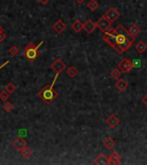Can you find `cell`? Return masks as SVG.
<instances>
[{
    "instance_id": "6da1fadb",
    "label": "cell",
    "mask_w": 147,
    "mask_h": 165,
    "mask_svg": "<svg viewBox=\"0 0 147 165\" xmlns=\"http://www.w3.org/2000/svg\"><path fill=\"white\" fill-rule=\"evenodd\" d=\"M57 75L55 76V78H54V82L51 84V85H47L43 88L39 93H38V96L42 99L43 101L45 102L46 105H49L51 102H53L57 96V91L54 90V84L57 82Z\"/></svg>"
},
{
    "instance_id": "7a4b0ae2",
    "label": "cell",
    "mask_w": 147,
    "mask_h": 165,
    "mask_svg": "<svg viewBox=\"0 0 147 165\" xmlns=\"http://www.w3.org/2000/svg\"><path fill=\"white\" fill-rule=\"evenodd\" d=\"M43 45V41H40L37 46H34V44H29L24 49V56L26 57V60L29 61H34L39 56V53H38V48Z\"/></svg>"
},
{
    "instance_id": "3957f363",
    "label": "cell",
    "mask_w": 147,
    "mask_h": 165,
    "mask_svg": "<svg viewBox=\"0 0 147 165\" xmlns=\"http://www.w3.org/2000/svg\"><path fill=\"white\" fill-rule=\"evenodd\" d=\"M116 36L117 34L110 33L108 31H106V32H103V34H102V39H103V41H106V44H108L112 48L115 49V47L117 46Z\"/></svg>"
},
{
    "instance_id": "277c9868",
    "label": "cell",
    "mask_w": 147,
    "mask_h": 165,
    "mask_svg": "<svg viewBox=\"0 0 147 165\" xmlns=\"http://www.w3.org/2000/svg\"><path fill=\"white\" fill-rule=\"evenodd\" d=\"M110 24H112V22L103 15L98 20V22H97V28H98L100 31H102V32H106V31L110 28Z\"/></svg>"
},
{
    "instance_id": "5b68a950",
    "label": "cell",
    "mask_w": 147,
    "mask_h": 165,
    "mask_svg": "<svg viewBox=\"0 0 147 165\" xmlns=\"http://www.w3.org/2000/svg\"><path fill=\"white\" fill-rule=\"evenodd\" d=\"M105 16H106V17H107V19H108V20H109L110 22L113 23V22H115L116 20L120 19V16H121V14H120V11H117V9H116V8H115V7H112V8H109L108 11H106Z\"/></svg>"
},
{
    "instance_id": "8992f818",
    "label": "cell",
    "mask_w": 147,
    "mask_h": 165,
    "mask_svg": "<svg viewBox=\"0 0 147 165\" xmlns=\"http://www.w3.org/2000/svg\"><path fill=\"white\" fill-rule=\"evenodd\" d=\"M51 67H52V69L54 70V72H55V74L59 76L61 72H62L64 69H66V64H64V62L62 60H60V59H57V60H55L52 63V65H51Z\"/></svg>"
},
{
    "instance_id": "52a82bcc",
    "label": "cell",
    "mask_w": 147,
    "mask_h": 165,
    "mask_svg": "<svg viewBox=\"0 0 147 165\" xmlns=\"http://www.w3.org/2000/svg\"><path fill=\"white\" fill-rule=\"evenodd\" d=\"M118 68L122 70V72H129L131 71L133 69V65H132V61L128 60V59H123V60L118 63Z\"/></svg>"
},
{
    "instance_id": "ba28073f",
    "label": "cell",
    "mask_w": 147,
    "mask_h": 165,
    "mask_svg": "<svg viewBox=\"0 0 147 165\" xmlns=\"http://www.w3.org/2000/svg\"><path fill=\"white\" fill-rule=\"evenodd\" d=\"M52 28L57 33H62V32L67 29V25H66V23H64L62 20H57V22L53 24Z\"/></svg>"
},
{
    "instance_id": "9c48e42d",
    "label": "cell",
    "mask_w": 147,
    "mask_h": 165,
    "mask_svg": "<svg viewBox=\"0 0 147 165\" xmlns=\"http://www.w3.org/2000/svg\"><path fill=\"white\" fill-rule=\"evenodd\" d=\"M121 155L118 154V153H116V151H113L112 154L108 156V163L112 165H117L121 163Z\"/></svg>"
},
{
    "instance_id": "30bf717a",
    "label": "cell",
    "mask_w": 147,
    "mask_h": 165,
    "mask_svg": "<svg viewBox=\"0 0 147 165\" xmlns=\"http://www.w3.org/2000/svg\"><path fill=\"white\" fill-rule=\"evenodd\" d=\"M95 29H97V23L93 22L92 20L89 19L84 22V30L86 31L87 33H92Z\"/></svg>"
},
{
    "instance_id": "8fae6325",
    "label": "cell",
    "mask_w": 147,
    "mask_h": 165,
    "mask_svg": "<svg viewBox=\"0 0 147 165\" xmlns=\"http://www.w3.org/2000/svg\"><path fill=\"white\" fill-rule=\"evenodd\" d=\"M106 124L109 126L110 128H115L120 124V119H118V117L115 116V115H110L107 119H106Z\"/></svg>"
},
{
    "instance_id": "7c38bea8",
    "label": "cell",
    "mask_w": 147,
    "mask_h": 165,
    "mask_svg": "<svg viewBox=\"0 0 147 165\" xmlns=\"http://www.w3.org/2000/svg\"><path fill=\"white\" fill-rule=\"evenodd\" d=\"M13 146H14V148H16V149L20 151V150L23 149L24 147H26V141L24 140V138L19 136L17 139H15L13 141Z\"/></svg>"
},
{
    "instance_id": "4fadbf2b",
    "label": "cell",
    "mask_w": 147,
    "mask_h": 165,
    "mask_svg": "<svg viewBox=\"0 0 147 165\" xmlns=\"http://www.w3.org/2000/svg\"><path fill=\"white\" fill-rule=\"evenodd\" d=\"M115 87H116L118 91L123 92V91H125L126 88H128V82H126L125 79L118 78L117 79V82H115Z\"/></svg>"
},
{
    "instance_id": "5bb4252c",
    "label": "cell",
    "mask_w": 147,
    "mask_h": 165,
    "mask_svg": "<svg viewBox=\"0 0 147 165\" xmlns=\"http://www.w3.org/2000/svg\"><path fill=\"white\" fill-rule=\"evenodd\" d=\"M94 164H98V165L109 164V163H108V156H106L105 154H99L98 156H97V158L94 159Z\"/></svg>"
},
{
    "instance_id": "9a60e30c",
    "label": "cell",
    "mask_w": 147,
    "mask_h": 165,
    "mask_svg": "<svg viewBox=\"0 0 147 165\" xmlns=\"http://www.w3.org/2000/svg\"><path fill=\"white\" fill-rule=\"evenodd\" d=\"M115 30H116V33L117 34H123V36H125V37H128L129 39H130V40H135V39H133V38L131 37V36H130V34H129V32H128V30H125V28L123 25H122V24H120V25H117L116 28H115Z\"/></svg>"
},
{
    "instance_id": "2e32d148",
    "label": "cell",
    "mask_w": 147,
    "mask_h": 165,
    "mask_svg": "<svg viewBox=\"0 0 147 165\" xmlns=\"http://www.w3.org/2000/svg\"><path fill=\"white\" fill-rule=\"evenodd\" d=\"M128 32H129V34L135 39V38L140 33V28L138 25H136V24H133V25H131L128 29Z\"/></svg>"
},
{
    "instance_id": "e0dca14e",
    "label": "cell",
    "mask_w": 147,
    "mask_h": 165,
    "mask_svg": "<svg viewBox=\"0 0 147 165\" xmlns=\"http://www.w3.org/2000/svg\"><path fill=\"white\" fill-rule=\"evenodd\" d=\"M71 29L75 31V32H80L82 30H84V23H82L79 20H76V21L72 22Z\"/></svg>"
},
{
    "instance_id": "ac0fdd59",
    "label": "cell",
    "mask_w": 147,
    "mask_h": 165,
    "mask_svg": "<svg viewBox=\"0 0 147 165\" xmlns=\"http://www.w3.org/2000/svg\"><path fill=\"white\" fill-rule=\"evenodd\" d=\"M20 154H21V156H22L23 158L29 159V158L31 157V155H32V150H31L30 148H28V146H26V147H24L23 149L20 150Z\"/></svg>"
},
{
    "instance_id": "d6986e66",
    "label": "cell",
    "mask_w": 147,
    "mask_h": 165,
    "mask_svg": "<svg viewBox=\"0 0 147 165\" xmlns=\"http://www.w3.org/2000/svg\"><path fill=\"white\" fill-rule=\"evenodd\" d=\"M135 48H136V51L139 53V54H143V53L146 52L147 46L144 41H138V42L136 44V46H135Z\"/></svg>"
},
{
    "instance_id": "ffe728a7",
    "label": "cell",
    "mask_w": 147,
    "mask_h": 165,
    "mask_svg": "<svg viewBox=\"0 0 147 165\" xmlns=\"http://www.w3.org/2000/svg\"><path fill=\"white\" fill-rule=\"evenodd\" d=\"M103 146L107 148V149H113L114 147H115V140L112 139V138H106L103 140Z\"/></svg>"
},
{
    "instance_id": "44dd1931",
    "label": "cell",
    "mask_w": 147,
    "mask_h": 165,
    "mask_svg": "<svg viewBox=\"0 0 147 165\" xmlns=\"http://www.w3.org/2000/svg\"><path fill=\"white\" fill-rule=\"evenodd\" d=\"M67 75L70 77V78H75L76 76L78 75V70L76 69V67H69L67 69Z\"/></svg>"
},
{
    "instance_id": "7402d4cb",
    "label": "cell",
    "mask_w": 147,
    "mask_h": 165,
    "mask_svg": "<svg viewBox=\"0 0 147 165\" xmlns=\"http://www.w3.org/2000/svg\"><path fill=\"white\" fill-rule=\"evenodd\" d=\"M121 75H122V70L120 68H117V69H113L112 71H110V77L114 79H118L121 78Z\"/></svg>"
},
{
    "instance_id": "603a6c76",
    "label": "cell",
    "mask_w": 147,
    "mask_h": 165,
    "mask_svg": "<svg viewBox=\"0 0 147 165\" xmlns=\"http://www.w3.org/2000/svg\"><path fill=\"white\" fill-rule=\"evenodd\" d=\"M98 7H99V4L97 0H91V1H89V4H87V8H89L91 11H97Z\"/></svg>"
},
{
    "instance_id": "cb8c5ba5",
    "label": "cell",
    "mask_w": 147,
    "mask_h": 165,
    "mask_svg": "<svg viewBox=\"0 0 147 165\" xmlns=\"http://www.w3.org/2000/svg\"><path fill=\"white\" fill-rule=\"evenodd\" d=\"M20 53V48L17 46H11V48H9V55L11 56H17Z\"/></svg>"
},
{
    "instance_id": "d4e9b609",
    "label": "cell",
    "mask_w": 147,
    "mask_h": 165,
    "mask_svg": "<svg viewBox=\"0 0 147 165\" xmlns=\"http://www.w3.org/2000/svg\"><path fill=\"white\" fill-rule=\"evenodd\" d=\"M9 95H11V93H8V92H7L6 90L2 91V92L0 93V100H1L2 102L8 101V99H9Z\"/></svg>"
},
{
    "instance_id": "484cf974",
    "label": "cell",
    "mask_w": 147,
    "mask_h": 165,
    "mask_svg": "<svg viewBox=\"0 0 147 165\" xmlns=\"http://www.w3.org/2000/svg\"><path fill=\"white\" fill-rule=\"evenodd\" d=\"M5 90L7 91L8 93H14V91L16 90V86L13 84V82H8L7 85H6V87H5Z\"/></svg>"
},
{
    "instance_id": "4316f807",
    "label": "cell",
    "mask_w": 147,
    "mask_h": 165,
    "mask_svg": "<svg viewBox=\"0 0 147 165\" xmlns=\"http://www.w3.org/2000/svg\"><path fill=\"white\" fill-rule=\"evenodd\" d=\"M132 65H133V68L139 69V68L143 67V61L140 60V59H133L132 60Z\"/></svg>"
},
{
    "instance_id": "83f0119b",
    "label": "cell",
    "mask_w": 147,
    "mask_h": 165,
    "mask_svg": "<svg viewBox=\"0 0 147 165\" xmlns=\"http://www.w3.org/2000/svg\"><path fill=\"white\" fill-rule=\"evenodd\" d=\"M2 109H4L6 113H11V110L14 109V105H11V102H7V101H6V102H5L4 107H2Z\"/></svg>"
},
{
    "instance_id": "f1b7e54d",
    "label": "cell",
    "mask_w": 147,
    "mask_h": 165,
    "mask_svg": "<svg viewBox=\"0 0 147 165\" xmlns=\"http://www.w3.org/2000/svg\"><path fill=\"white\" fill-rule=\"evenodd\" d=\"M5 39H6V33L2 31V32H0V42H2Z\"/></svg>"
},
{
    "instance_id": "f546056e",
    "label": "cell",
    "mask_w": 147,
    "mask_h": 165,
    "mask_svg": "<svg viewBox=\"0 0 147 165\" xmlns=\"http://www.w3.org/2000/svg\"><path fill=\"white\" fill-rule=\"evenodd\" d=\"M19 134H20V136H24V135H26V130L25 128H22V130H20L19 131Z\"/></svg>"
},
{
    "instance_id": "4dcf8cb0",
    "label": "cell",
    "mask_w": 147,
    "mask_h": 165,
    "mask_svg": "<svg viewBox=\"0 0 147 165\" xmlns=\"http://www.w3.org/2000/svg\"><path fill=\"white\" fill-rule=\"evenodd\" d=\"M141 102H143L144 105H145V107H147V94H145L143 96V99H141Z\"/></svg>"
},
{
    "instance_id": "1f68e13d",
    "label": "cell",
    "mask_w": 147,
    "mask_h": 165,
    "mask_svg": "<svg viewBox=\"0 0 147 165\" xmlns=\"http://www.w3.org/2000/svg\"><path fill=\"white\" fill-rule=\"evenodd\" d=\"M48 1L49 0H38V2H39V4H42V5H47L48 4Z\"/></svg>"
},
{
    "instance_id": "d6a6232c",
    "label": "cell",
    "mask_w": 147,
    "mask_h": 165,
    "mask_svg": "<svg viewBox=\"0 0 147 165\" xmlns=\"http://www.w3.org/2000/svg\"><path fill=\"white\" fill-rule=\"evenodd\" d=\"M75 1L77 2V4H83L85 0H75Z\"/></svg>"
},
{
    "instance_id": "836d02e7",
    "label": "cell",
    "mask_w": 147,
    "mask_h": 165,
    "mask_svg": "<svg viewBox=\"0 0 147 165\" xmlns=\"http://www.w3.org/2000/svg\"><path fill=\"white\" fill-rule=\"evenodd\" d=\"M8 63H9V61H6V62H5V63L2 64V65H0V69H1L2 67H5V65H6V64H8Z\"/></svg>"
},
{
    "instance_id": "e575fe53",
    "label": "cell",
    "mask_w": 147,
    "mask_h": 165,
    "mask_svg": "<svg viewBox=\"0 0 147 165\" xmlns=\"http://www.w3.org/2000/svg\"><path fill=\"white\" fill-rule=\"evenodd\" d=\"M2 31H4V29H2V26L0 25V32H2Z\"/></svg>"
}]
</instances>
